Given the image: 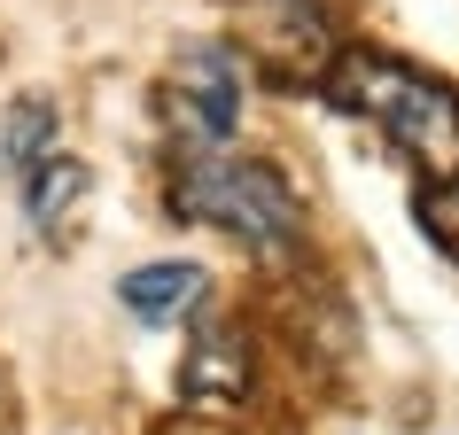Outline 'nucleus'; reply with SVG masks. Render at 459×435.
Returning <instances> with one entry per match:
<instances>
[{"label": "nucleus", "mask_w": 459, "mask_h": 435, "mask_svg": "<svg viewBox=\"0 0 459 435\" xmlns=\"http://www.w3.org/2000/svg\"><path fill=\"white\" fill-rule=\"evenodd\" d=\"M16 179H24V226H39V234H63L71 210L86 202V187H94V171L78 156H55V148L31 171H16Z\"/></svg>", "instance_id": "0eeeda50"}, {"label": "nucleus", "mask_w": 459, "mask_h": 435, "mask_svg": "<svg viewBox=\"0 0 459 435\" xmlns=\"http://www.w3.org/2000/svg\"><path fill=\"white\" fill-rule=\"evenodd\" d=\"M117 303L133 319H148V327H179V319H195L203 303H211V272L187 265V257H164V265H141L117 280Z\"/></svg>", "instance_id": "39448f33"}, {"label": "nucleus", "mask_w": 459, "mask_h": 435, "mask_svg": "<svg viewBox=\"0 0 459 435\" xmlns=\"http://www.w3.org/2000/svg\"><path fill=\"white\" fill-rule=\"evenodd\" d=\"M55 124H63V117H55L48 94H16V101H8V124H0V164H8V171H31L55 148Z\"/></svg>", "instance_id": "6e6552de"}, {"label": "nucleus", "mask_w": 459, "mask_h": 435, "mask_svg": "<svg viewBox=\"0 0 459 435\" xmlns=\"http://www.w3.org/2000/svg\"><path fill=\"white\" fill-rule=\"evenodd\" d=\"M164 117L195 148L234 141V124H242V55L226 39H187L164 71Z\"/></svg>", "instance_id": "20e7f679"}, {"label": "nucleus", "mask_w": 459, "mask_h": 435, "mask_svg": "<svg viewBox=\"0 0 459 435\" xmlns=\"http://www.w3.org/2000/svg\"><path fill=\"white\" fill-rule=\"evenodd\" d=\"M179 397H187V405H242L249 397V342L234 335V327L195 335L187 365H179Z\"/></svg>", "instance_id": "423d86ee"}, {"label": "nucleus", "mask_w": 459, "mask_h": 435, "mask_svg": "<svg viewBox=\"0 0 459 435\" xmlns=\"http://www.w3.org/2000/svg\"><path fill=\"white\" fill-rule=\"evenodd\" d=\"M171 210L187 218V226L234 234L257 257H296V242H304V210H296L289 179L265 156H218V148L179 156V171H171Z\"/></svg>", "instance_id": "f03ea898"}, {"label": "nucleus", "mask_w": 459, "mask_h": 435, "mask_svg": "<svg viewBox=\"0 0 459 435\" xmlns=\"http://www.w3.org/2000/svg\"><path fill=\"white\" fill-rule=\"evenodd\" d=\"M327 94L351 117H374L389 132V148H405L429 179H459V94L444 78L389 63V55H366V47H342L335 71H327Z\"/></svg>", "instance_id": "f257e3e1"}, {"label": "nucleus", "mask_w": 459, "mask_h": 435, "mask_svg": "<svg viewBox=\"0 0 459 435\" xmlns=\"http://www.w3.org/2000/svg\"><path fill=\"white\" fill-rule=\"evenodd\" d=\"M234 16H242V47L265 63V78H281V86H327V71L342 55L327 0H234Z\"/></svg>", "instance_id": "7ed1b4c3"}]
</instances>
